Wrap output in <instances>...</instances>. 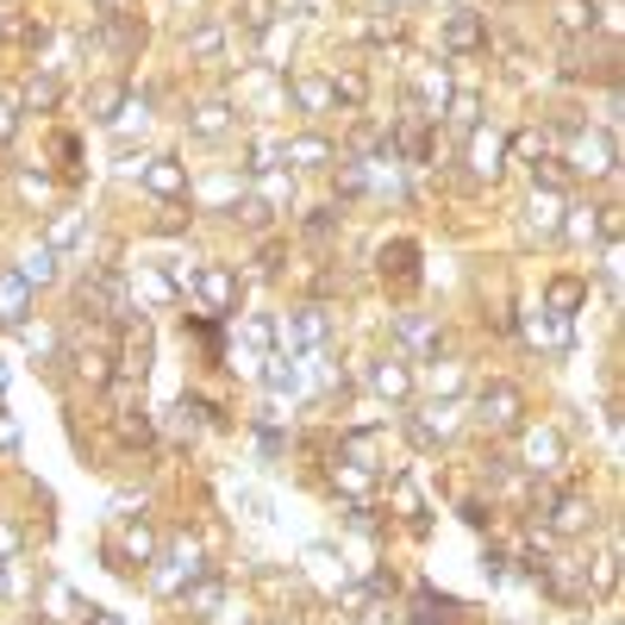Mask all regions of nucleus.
<instances>
[{
  "mask_svg": "<svg viewBox=\"0 0 625 625\" xmlns=\"http://www.w3.org/2000/svg\"><path fill=\"white\" fill-rule=\"evenodd\" d=\"M326 338H332V312H326V300H300L294 312H282V319H275V344H282L288 357L326 351Z\"/></svg>",
  "mask_w": 625,
  "mask_h": 625,
  "instance_id": "obj_1",
  "label": "nucleus"
},
{
  "mask_svg": "<svg viewBox=\"0 0 625 625\" xmlns=\"http://www.w3.org/2000/svg\"><path fill=\"white\" fill-rule=\"evenodd\" d=\"M538 519L550 526V538H582L588 526H594V501H588L582 489H538Z\"/></svg>",
  "mask_w": 625,
  "mask_h": 625,
  "instance_id": "obj_2",
  "label": "nucleus"
},
{
  "mask_svg": "<svg viewBox=\"0 0 625 625\" xmlns=\"http://www.w3.org/2000/svg\"><path fill=\"white\" fill-rule=\"evenodd\" d=\"M188 294L200 300V312H207V319H232L238 300H244V282H238V275L226 270V263H207V270H195Z\"/></svg>",
  "mask_w": 625,
  "mask_h": 625,
  "instance_id": "obj_3",
  "label": "nucleus"
},
{
  "mask_svg": "<svg viewBox=\"0 0 625 625\" xmlns=\"http://www.w3.org/2000/svg\"><path fill=\"white\" fill-rule=\"evenodd\" d=\"M475 419H482L489 431H519L526 426V388H519V382H482Z\"/></svg>",
  "mask_w": 625,
  "mask_h": 625,
  "instance_id": "obj_4",
  "label": "nucleus"
},
{
  "mask_svg": "<svg viewBox=\"0 0 625 625\" xmlns=\"http://www.w3.org/2000/svg\"><path fill=\"white\" fill-rule=\"evenodd\" d=\"M107 563H113L119 575L151 569L156 563V526H151V519H125V526H119V538H107Z\"/></svg>",
  "mask_w": 625,
  "mask_h": 625,
  "instance_id": "obj_5",
  "label": "nucleus"
},
{
  "mask_svg": "<svg viewBox=\"0 0 625 625\" xmlns=\"http://www.w3.org/2000/svg\"><path fill=\"white\" fill-rule=\"evenodd\" d=\"M526 438H519V469L526 475H557V469L569 463V438L557 426H519Z\"/></svg>",
  "mask_w": 625,
  "mask_h": 625,
  "instance_id": "obj_6",
  "label": "nucleus"
},
{
  "mask_svg": "<svg viewBox=\"0 0 625 625\" xmlns=\"http://www.w3.org/2000/svg\"><path fill=\"white\" fill-rule=\"evenodd\" d=\"M156 563H169V569H156V575H151L156 594H182L188 582H200V575H207V563H200V545H195V538H176V545H169V557H156Z\"/></svg>",
  "mask_w": 625,
  "mask_h": 625,
  "instance_id": "obj_7",
  "label": "nucleus"
},
{
  "mask_svg": "<svg viewBox=\"0 0 625 625\" xmlns=\"http://www.w3.org/2000/svg\"><path fill=\"white\" fill-rule=\"evenodd\" d=\"M119 375H125V382H144V375H151V357H156V332H151V319H144V312H138L132 326H125V338H119Z\"/></svg>",
  "mask_w": 625,
  "mask_h": 625,
  "instance_id": "obj_8",
  "label": "nucleus"
},
{
  "mask_svg": "<svg viewBox=\"0 0 625 625\" xmlns=\"http://www.w3.org/2000/svg\"><path fill=\"white\" fill-rule=\"evenodd\" d=\"M575 176H613V163H619V144L613 132H575V151L563 156Z\"/></svg>",
  "mask_w": 625,
  "mask_h": 625,
  "instance_id": "obj_9",
  "label": "nucleus"
},
{
  "mask_svg": "<svg viewBox=\"0 0 625 625\" xmlns=\"http://www.w3.org/2000/svg\"><path fill=\"white\" fill-rule=\"evenodd\" d=\"M394 344L407 357H438L445 351V326L426 319V312H401V319H394Z\"/></svg>",
  "mask_w": 625,
  "mask_h": 625,
  "instance_id": "obj_10",
  "label": "nucleus"
},
{
  "mask_svg": "<svg viewBox=\"0 0 625 625\" xmlns=\"http://www.w3.org/2000/svg\"><path fill=\"white\" fill-rule=\"evenodd\" d=\"M489 44V20L475 13V7H450L445 13V51L450 57H469V51H482Z\"/></svg>",
  "mask_w": 625,
  "mask_h": 625,
  "instance_id": "obj_11",
  "label": "nucleus"
},
{
  "mask_svg": "<svg viewBox=\"0 0 625 625\" xmlns=\"http://www.w3.org/2000/svg\"><path fill=\"white\" fill-rule=\"evenodd\" d=\"M332 489L344 494V501H370L375 469H370V457H363V450H338V457H332Z\"/></svg>",
  "mask_w": 625,
  "mask_h": 625,
  "instance_id": "obj_12",
  "label": "nucleus"
},
{
  "mask_svg": "<svg viewBox=\"0 0 625 625\" xmlns=\"http://www.w3.org/2000/svg\"><path fill=\"white\" fill-rule=\"evenodd\" d=\"M375 275H382V282H394V288H413V282H419V244H413V238H394V244H382V256H375Z\"/></svg>",
  "mask_w": 625,
  "mask_h": 625,
  "instance_id": "obj_13",
  "label": "nucleus"
},
{
  "mask_svg": "<svg viewBox=\"0 0 625 625\" xmlns=\"http://www.w3.org/2000/svg\"><path fill=\"white\" fill-rule=\"evenodd\" d=\"M125 294H132V307L144 312V307H169V300H176V275H163V270H144V263H138L132 275H125Z\"/></svg>",
  "mask_w": 625,
  "mask_h": 625,
  "instance_id": "obj_14",
  "label": "nucleus"
},
{
  "mask_svg": "<svg viewBox=\"0 0 625 625\" xmlns=\"http://www.w3.org/2000/svg\"><path fill=\"white\" fill-rule=\"evenodd\" d=\"M501 169H507V138L475 125V132H469V176H475V182H494Z\"/></svg>",
  "mask_w": 625,
  "mask_h": 625,
  "instance_id": "obj_15",
  "label": "nucleus"
},
{
  "mask_svg": "<svg viewBox=\"0 0 625 625\" xmlns=\"http://www.w3.org/2000/svg\"><path fill=\"white\" fill-rule=\"evenodd\" d=\"M407 438L419 450H445L457 438V407H431V413H413L407 419Z\"/></svg>",
  "mask_w": 625,
  "mask_h": 625,
  "instance_id": "obj_16",
  "label": "nucleus"
},
{
  "mask_svg": "<svg viewBox=\"0 0 625 625\" xmlns=\"http://www.w3.org/2000/svg\"><path fill=\"white\" fill-rule=\"evenodd\" d=\"M144 188L156 200H188V163L182 156H151L144 163Z\"/></svg>",
  "mask_w": 625,
  "mask_h": 625,
  "instance_id": "obj_17",
  "label": "nucleus"
},
{
  "mask_svg": "<svg viewBox=\"0 0 625 625\" xmlns=\"http://www.w3.org/2000/svg\"><path fill=\"white\" fill-rule=\"evenodd\" d=\"M370 388L382 394V401H413V370H407V357H375L370 363Z\"/></svg>",
  "mask_w": 625,
  "mask_h": 625,
  "instance_id": "obj_18",
  "label": "nucleus"
},
{
  "mask_svg": "<svg viewBox=\"0 0 625 625\" xmlns=\"http://www.w3.org/2000/svg\"><path fill=\"white\" fill-rule=\"evenodd\" d=\"M282 163H294V169H332L338 151H332V138L300 132V138H282Z\"/></svg>",
  "mask_w": 625,
  "mask_h": 625,
  "instance_id": "obj_19",
  "label": "nucleus"
},
{
  "mask_svg": "<svg viewBox=\"0 0 625 625\" xmlns=\"http://www.w3.org/2000/svg\"><path fill=\"white\" fill-rule=\"evenodd\" d=\"M288 95L300 113H332V76H319V69H294Z\"/></svg>",
  "mask_w": 625,
  "mask_h": 625,
  "instance_id": "obj_20",
  "label": "nucleus"
},
{
  "mask_svg": "<svg viewBox=\"0 0 625 625\" xmlns=\"http://www.w3.org/2000/svg\"><path fill=\"white\" fill-rule=\"evenodd\" d=\"M582 307H588V282H582V275H550V282H545V312L575 319Z\"/></svg>",
  "mask_w": 625,
  "mask_h": 625,
  "instance_id": "obj_21",
  "label": "nucleus"
},
{
  "mask_svg": "<svg viewBox=\"0 0 625 625\" xmlns=\"http://www.w3.org/2000/svg\"><path fill=\"white\" fill-rule=\"evenodd\" d=\"M32 312V282L20 270H0V326H25Z\"/></svg>",
  "mask_w": 625,
  "mask_h": 625,
  "instance_id": "obj_22",
  "label": "nucleus"
},
{
  "mask_svg": "<svg viewBox=\"0 0 625 625\" xmlns=\"http://www.w3.org/2000/svg\"><path fill=\"white\" fill-rule=\"evenodd\" d=\"M526 338H531L545 357H563V351H569V319H557V312L538 307V312L526 319Z\"/></svg>",
  "mask_w": 625,
  "mask_h": 625,
  "instance_id": "obj_23",
  "label": "nucleus"
},
{
  "mask_svg": "<svg viewBox=\"0 0 625 625\" xmlns=\"http://www.w3.org/2000/svg\"><path fill=\"white\" fill-rule=\"evenodd\" d=\"M550 20H557L563 39H588V32L601 25V7H594V0H557V13H550Z\"/></svg>",
  "mask_w": 625,
  "mask_h": 625,
  "instance_id": "obj_24",
  "label": "nucleus"
},
{
  "mask_svg": "<svg viewBox=\"0 0 625 625\" xmlns=\"http://www.w3.org/2000/svg\"><path fill=\"white\" fill-rule=\"evenodd\" d=\"M88 107H95V119H100V125H119V113L132 107V81H125V76L100 81L95 95H88Z\"/></svg>",
  "mask_w": 625,
  "mask_h": 625,
  "instance_id": "obj_25",
  "label": "nucleus"
},
{
  "mask_svg": "<svg viewBox=\"0 0 625 625\" xmlns=\"http://www.w3.org/2000/svg\"><path fill=\"white\" fill-rule=\"evenodd\" d=\"M188 132H195V138H226V132H232V100H200V107H195V113H188Z\"/></svg>",
  "mask_w": 625,
  "mask_h": 625,
  "instance_id": "obj_26",
  "label": "nucleus"
},
{
  "mask_svg": "<svg viewBox=\"0 0 625 625\" xmlns=\"http://www.w3.org/2000/svg\"><path fill=\"white\" fill-rule=\"evenodd\" d=\"M182 601H188V613H200V619H213V606L226 601V575H213V569H207L200 582H188V588H182Z\"/></svg>",
  "mask_w": 625,
  "mask_h": 625,
  "instance_id": "obj_27",
  "label": "nucleus"
},
{
  "mask_svg": "<svg viewBox=\"0 0 625 625\" xmlns=\"http://www.w3.org/2000/svg\"><path fill=\"white\" fill-rule=\"evenodd\" d=\"M81 232H88V219H81V213H57V219H51V232H44V244H51V251H76V244H81Z\"/></svg>",
  "mask_w": 625,
  "mask_h": 625,
  "instance_id": "obj_28",
  "label": "nucleus"
},
{
  "mask_svg": "<svg viewBox=\"0 0 625 625\" xmlns=\"http://www.w3.org/2000/svg\"><path fill=\"white\" fill-rule=\"evenodd\" d=\"M263 388H270V394H300V357H270Z\"/></svg>",
  "mask_w": 625,
  "mask_h": 625,
  "instance_id": "obj_29",
  "label": "nucleus"
},
{
  "mask_svg": "<svg viewBox=\"0 0 625 625\" xmlns=\"http://www.w3.org/2000/svg\"><path fill=\"white\" fill-rule=\"evenodd\" d=\"M182 51H188V57L195 63H207V57H219V51H226V25H195V32H188V44H182Z\"/></svg>",
  "mask_w": 625,
  "mask_h": 625,
  "instance_id": "obj_30",
  "label": "nucleus"
},
{
  "mask_svg": "<svg viewBox=\"0 0 625 625\" xmlns=\"http://www.w3.org/2000/svg\"><path fill=\"white\" fill-rule=\"evenodd\" d=\"M20 275L32 282V288H51V282H57V251H51V244H39V251H25Z\"/></svg>",
  "mask_w": 625,
  "mask_h": 625,
  "instance_id": "obj_31",
  "label": "nucleus"
},
{
  "mask_svg": "<svg viewBox=\"0 0 625 625\" xmlns=\"http://www.w3.org/2000/svg\"><path fill=\"white\" fill-rule=\"evenodd\" d=\"M332 169H338V195H344V200H363V195H370V169H363V163H357V156H344V163H332Z\"/></svg>",
  "mask_w": 625,
  "mask_h": 625,
  "instance_id": "obj_32",
  "label": "nucleus"
},
{
  "mask_svg": "<svg viewBox=\"0 0 625 625\" xmlns=\"http://www.w3.org/2000/svg\"><path fill=\"white\" fill-rule=\"evenodd\" d=\"M557 213H563V200L550 195V188H538V195H531V226H538L545 238H557V232H563V219H557Z\"/></svg>",
  "mask_w": 625,
  "mask_h": 625,
  "instance_id": "obj_33",
  "label": "nucleus"
},
{
  "mask_svg": "<svg viewBox=\"0 0 625 625\" xmlns=\"http://www.w3.org/2000/svg\"><path fill=\"white\" fill-rule=\"evenodd\" d=\"M44 606H51V619H81V613H88L69 582H44Z\"/></svg>",
  "mask_w": 625,
  "mask_h": 625,
  "instance_id": "obj_34",
  "label": "nucleus"
},
{
  "mask_svg": "<svg viewBox=\"0 0 625 625\" xmlns=\"http://www.w3.org/2000/svg\"><path fill=\"white\" fill-rule=\"evenodd\" d=\"M531 176H538V188H550V195H563L569 182H575V169H569L563 156H538V163H531Z\"/></svg>",
  "mask_w": 625,
  "mask_h": 625,
  "instance_id": "obj_35",
  "label": "nucleus"
},
{
  "mask_svg": "<svg viewBox=\"0 0 625 625\" xmlns=\"http://www.w3.org/2000/svg\"><path fill=\"white\" fill-rule=\"evenodd\" d=\"M601 219H606V207H575V213L563 219V238L588 244V238H601Z\"/></svg>",
  "mask_w": 625,
  "mask_h": 625,
  "instance_id": "obj_36",
  "label": "nucleus"
},
{
  "mask_svg": "<svg viewBox=\"0 0 625 625\" xmlns=\"http://www.w3.org/2000/svg\"><path fill=\"white\" fill-rule=\"evenodd\" d=\"M275 156H282V138H251V144H244V169H251V176H270Z\"/></svg>",
  "mask_w": 625,
  "mask_h": 625,
  "instance_id": "obj_37",
  "label": "nucleus"
},
{
  "mask_svg": "<svg viewBox=\"0 0 625 625\" xmlns=\"http://www.w3.org/2000/svg\"><path fill=\"white\" fill-rule=\"evenodd\" d=\"M57 100H63V81L57 76H32V81H25V107H32V113H51Z\"/></svg>",
  "mask_w": 625,
  "mask_h": 625,
  "instance_id": "obj_38",
  "label": "nucleus"
},
{
  "mask_svg": "<svg viewBox=\"0 0 625 625\" xmlns=\"http://www.w3.org/2000/svg\"><path fill=\"white\" fill-rule=\"evenodd\" d=\"M363 95H370V81L357 76V69H338L332 76V107H363Z\"/></svg>",
  "mask_w": 625,
  "mask_h": 625,
  "instance_id": "obj_39",
  "label": "nucleus"
},
{
  "mask_svg": "<svg viewBox=\"0 0 625 625\" xmlns=\"http://www.w3.org/2000/svg\"><path fill=\"white\" fill-rule=\"evenodd\" d=\"M238 332H244L251 351H275V319H270V312H244V326H238Z\"/></svg>",
  "mask_w": 625,
  "mask_h": 625,
  "instance_id": "obj_40",
  "label": "nucleus"
},
{
  "mask_svg": "<svg viewBox=\"0 0 625 625\" xmlns=\"http://www.w3.org/2000/svg\"><path fill=\"white\" fill-rule=\"evenodd\" d=\"M232 213L244 219V226H251V232H270L275 207H270V200H263V195H244V200H238V207H232Z\"/></svg>",
  "mask_w": 625,
  "mask_h": 625,
  "instance_id": "obj_41",
  "label": "nucleus"
},
{
  "mask_svg": "<svg viewBox=\"0 0 625 625\" xmlns=\"http://www.w3.org/2000/svg\"><path fill=\"white\" fill-rule=\"evenodd\" d=\"M300 232H307V238H312V244H326V238H332V232H338V207H312V213H307V219H300Z\"/></svg>",
  "mask_w": 625,
  "mask_h": 625,
  "instance_id": "obj_42",
  "label": "nucleus"
},
{
  "mask_svg": "<svg viewBox=\"0 0 625 625\" xmlns=\"http://www.w3.org/2000/svg\"><path fill=\"white\" fill-rule=\"evenodd\" d=\"M282 263H288V251H282V238H270V244L256 251V282H275V275H282Z\"/></svg>",
  "mask_w": 625,
  "mask_h": 625,
  "instance_id": "obj_43",
  "label": "nucleus"
},
{
  "mask_svg": "<svg viewBox=\"0 0 625 625\" xmlns=\"http://www.w3.org/2000/svg\"><path fill=\"white\" fill-rule=\"evenodd\" d=\"M450 119H457L463 132H475V125H482V100H475V95H457V100H450Z\"/></svg>",
  "mask_w": 625,
  "mask_h": 625,
  "instance_id": "obj_44",
  "label": "nucleus"
},
{
  "mask_svg": "<svg viewBox=\"0 0 625 625\" xmlns=\"http://www.w3.org/2000/svg\"><path fill=\"white\" fill-rule=\"evenodd\" d=\"M13 39H20L25 51H44V39H51V25H44V20H20V25H13Z\"/></svg>",
  "mask_w": 625,
  "mask_h": 625,
  "instance_id": "obj_45",
  "label": "nucleus"
},
{
  "mask_svg": "<svg viewBox=\"0 0 625 625\" xmlns=\"http://www.w3.org/2000/svg\"><path fill=\"white\" fill-rule=\"evenodd\" d=\"M20 545H25V531L13 526V519H0V563H13V557H20Z\"/></svg>",
  "mask_w": 625,
  "mask_h": 625,
  "instance_id": "obj_46",
  "label": "nucleus"
},
{
  "mask_svg": "<svg viewBox=\"0 0 625 625\" xmlns=\"http://www.w3.org/2000/svg\"><path fill=\"white\" fill-rule=\"evenodd\" d=\"M431 382H438V394H457V388H463V370H457V363H445Z\"/></svg>",
  "mask_w": 625,
  "mask_h": 625,
  "instance_id": "obj_47",
  "label": "nucleus"
},
{
  "mask_svg": "<svg viewBox=\"0 0 625 625\" xmlns=\"http://www.w3.org/2000/svg\"><path fill=\"white\" fill-rule=\"evenodd\" d=\"M357 625H394V613H388V606H357Z\"/></svg>",
  "mask_w": 625,
  "mask_h": 625,
  "instance_id": "obj_48",
  "label": "nucleus"
},
{
  "mask_svg": "<svg viewBox=\"0 0 625 625\" xmlns=\"http://www.w3.org/2000/svg\"><path fill=\"white\" fill-rule=\"evenodd\" d=\"M0 450H20V426L7 419V407H0Z\"/></svg>",
  "mask_w": 625,
  "mask_h": 625,
  "instance_id": "obj_49",
  "label": "nucleus"
},
{
  "mask_svg": "<svg viewBox=\"0 0 625 625\" xmlns=\"http://www.w3.org/2000/svg\"><path fill=\"white\" fill-rule=\"evenodd\" d=\"M20 132V113H13V107H7V100H0V144H7V138Z\"/></svg>",
  "mask_w": 625,
  "mask_h": 625,
  "instance_id": "obj_50",
  "label": "nucleus"
},
{
  "mask_svg": "<svg viewBox=\"0 0 625 625\" xmlns=\"http://www.w3.org/2000/svg\"><path fill=\"white\" fill-rule=\"evenodd\" d=\"M81 625H125V619H119V613H107V606H88V613H81Z\"/></svg>",
  "mask_w": 625,
  "mask_h": 625,
  "instance_id": "obj_51",
  "label": "nucleus"
},
{
  "mask_svg": "<svg viewBox=\"0 0 625 625\" xmlns=\"http://www.w3.org/2000/svg\"><path fill=\"white\" fill-rule=\"evenodd\" d=\"M7 582H13V575H7V563H0V594H7Z\"/></svg>",
  "mask_w": 625,
  "mask_h": 625,
  "instance_id": "obj_52",
  "label": "nucleus"
},
{
  "mask_svg": "<svg viewBox=\"0 0 625 625\" xmlns=\"http://www.w3.org/2000/svg\"><path fill=\"white\" fill-rule=\"evenodd\" d=\"M0 388H7V363H0Z\"/></svg>",
  "mask_w": 625,
  "mask_h": 625,
  "instance_id": "obj_53",
  "label": "nucleus"
}]
</instances>
